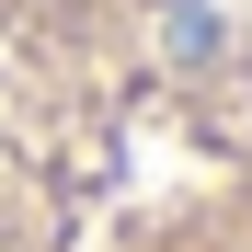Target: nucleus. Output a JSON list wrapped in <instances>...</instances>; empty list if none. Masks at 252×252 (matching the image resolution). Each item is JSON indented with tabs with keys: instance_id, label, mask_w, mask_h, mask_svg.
<instances>
[{
	"instance_id": "f257e3e1",
	"label": "nucleus",
	"mask_w": 252,
	"mask_h": 252,
	"mask_svg": "<svg viewBox=\"0 0 252 252\" xmlns=\"http://www.w3.org/2000/svg\"><path fill=\"white\" fill-rule=\"evenodd\" d=\"M0 252H252V0H0Z\"/></svg>"
}]
</instances>
